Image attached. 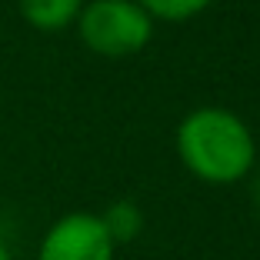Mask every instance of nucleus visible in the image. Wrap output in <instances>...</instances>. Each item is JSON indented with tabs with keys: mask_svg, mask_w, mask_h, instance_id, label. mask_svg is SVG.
I'll list each match as a JSON object with an SVG mask.
<instances>
[{
	"mask_svg": "<svg viewBox=\"0 0 260 260\" xmlns=\"http://www.w3.org/2000/svg\"><path fill=\"white\" fill-rule=\"evenodd\" d=\"M174 150L187 174L210 187L244 180L257 160V140L247 120L217 104H204L184 114L174 130Z\"/></svg>",
	"mask_w": 260,
	"mask_h": 260,
	"instance_id": "1",
	"label": "nucleus"
},
{
	"mask_svg": "<svg viewBox=\"0 0 260 260\" xmlns=\"http://www.w3.org/2000/svg\"><path fill=\"white\" fill-rule=\"evenodd\" d=\"M140 7L153 17V20H164V23H184L200 17L214 0H137Z\"/></svg>",
	"mask_w": 260,
	"mask_h": 260,
	"instance_id": "6",
	"label": "nucleus"
},
{
	"mask_svg": "<svg viewBox=\"0 0 260 260\" xmlns=\"http://www.w3.org/2000/svg\"><path fill=\"white\" fill-rule=\"evenodd\" d=\"M117 244L100 214L70 210L44 230L37 260H114Z\"/></svg>",
	"mask_w": 260,
	"mask_h": 260,
	"instance_id": "3",
	"label": "nucleus"
},
{
	"mask_svg": "<svg viewBox=\"0 0 260 260\" xmlns=\"http://www.w3.org/2000/svg\"><path fill=\"white\" fill-rule=\"evenodd\" d=\"M84 4L87 0H17L27 27H34L40 34H60L67 27H74Z\"/></svg>",
	"mask_w": 260,
	"mask_h": 260,
	"instance_id": "4",
	"label": "nucleus"
},
{
	"mask_svg": "<svg viewBox=\"0 0 260 260\" xmlns=\"http://www.w3.org/2000/svg\"><path fill=\"white\" fill-rule=\"evenodd\" d=\"M0 260H10V247H7V240H4V234H0Z\"/></svg>",
	"mask_w": 260,
	"mask_h": 260,
	"instance_id": "8",
	"label": "nucleus"
},
{
	"mask_svg": "<svg viewBox=\"0 0 260 260\" xmlns=\"http://www.w3.org/2000/svg\"><path fill=\"white\" fill-rule=\"evenodd\" d=\"M100 220L110 230L114 244L120 247V244H130V240L144 230V210H140L134 200H114V204L100 214Z\"/></svg>",
	"mask_w": 260,
	"mask_h": 260,
	"instance_id": "5",
	"label": "nucleus"
},
{
	"mask_svg": "<svg viewBox=\"0 0 260 260\" xmlns=\"http://www.w3.org/2000/svg\"><path fill=\"white\" fill-rule=\"evenodd\" d=\"M153 17L137 0H87L77 17V37L97 57L123 60L153 40Z\"/></svg>",
	"mask_w": 260,
	"mask_h": 260,
	"instance_id": "2",
	"label": "nucleus"
},
{
	"mask_svg": "<svg viewBox=\"0 0 260 260\" xmlns=\"http://www.w3.org/2000/svg\"><path fill=\"white\" fill-rule=\"evenodd\" d=\"M253 204H257V210H260V174L253 177Z\"/></svg>",
	"mask_w": 260,
	"mask_h": 260,
	"instance_id": "7",
	"label": "nucleus"
}]
</instances>
